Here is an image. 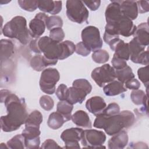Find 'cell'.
Returning <instances> with one entry per match:
<instances>
[{"mask_svg":"<svg viewBox=\"0 0 149 149\" xmlns=\"http://www.w3.org/2000/svg\"><path fill=\"white\" fill-rule=\"evenodd\" d=\"M1 101L4 102L7 115L0 119L1 129L5 132H11L19 129L25 123L28 116L24 98H20L8 90L1 91Z\"/></svg>","mask_w":149,"mask_h":149,"instance_id":"6da1fadb","label":"cell"},{"mask_svg":"<svg viewBox=\"0 0 149 149\" xmlns=\"http://www.w3.org/2000/svg\"><path fill=\"white\" fill-rule=\"evenodd\" d=\"M104 115L105 120L102 129L109 136H113L124 128L127 129L131 127L135 122L134 113L128 110L120 111L119 113L113 116Z\"/></svg>","mask_w":149,"mask_h":149,"instance_id":"7a4b0ae2","label":"cell"},{"mask_svg":"<svg viewBox=\"0 0 149 149\" xmlns=\"http://www.w3.org/2000/svg\"><path fill=\"white\" fill-rule=\"evenodd\" d=\"M2 32L4 36L10 38H15L23 45L30 42V34L27 26V21L24 17L16 16L7 22L3 26Z\"/></svg>","mask_w":149,"mask_h":149,"instance_id":"3957f363","label":"cell"},{"mask_svg":"<svg viewBox=\"0 0 149 149\" xmlns=\"http://www.w3.org/2000/svg\"><path fill=\"white\" fill-rule=\"evenodd\" d=\"M66 14L72 22L81 24L87 21L89 12L81 1L68 0L66 3Z\"/></svg>","mask_w":149,"mask_h":149,"instance_id":"277c9868","label":"cell"},{"mask_svg":"<svg viewBox=\"0 0 149 149\" xmlns=\"http://www.w3.org/2000/svg\"><path fill=\"white\" fill-rule=\"evenodd\" d=\"M38 46L40 51L47 59L61 60L62 47L61 42L54 41L49 37L43 36L38 38Z\"/></svg>","mask_w":149,"mask_h":149,"instance_id":"5b68a950","label":"cell"},{"mask_svg":"<svg viewBox=\"0 0 149 149\" xmlns=\"http://www.w3.org/2000/svg\"><path fill=\"white\" fill-rule=\"evenodd\" d=\"M60 79L58 70L55 68H47L42 70L39 81L42 91L47 94H53L56 91V84Z\"/></svg>","mask_w":149,"mask_h":149,"instance_id":"8992f818","label":"cell"},{"mask_svg":"<svg viewBox=\"0 0 149 149\" xmlns=\"http://www.w3.org/2000/svg\"><path fill=\"white\" fill-rule=\"evenodd\" d=\"M81 37L82 42L90 51L100 49L102 47L100 30L95 26H88L84 28L81 31Z\"/></svg>","mask_w":149,"mask_h":149,"instance_id":"52a82bcc","label":"cell"},{"mask_svg":"<svg viewBox=\"0 0 149 149\" xmlns=\"http://www.w3.org/2000/svg\"><path fill=\"white\" fill-rule=\"evenodd\" d=\"M105 140L106 136L102 131L87 129L83 130L80 141L83 148H105L102 146Z\"/></svg>","mask_w":149,"mask_h":149,"instance_id":"ba28073f","label":"cell"},{"mask_svg":"<svg viewBox=\"0 0 149 149\" xmlns=\"http://www.w3.org/2000/svg\"><path fill=\"white\" fill-rule=\"evenodd\" d=\"M91 78L100 87H104L107 84L116 79L115 70L109 64L95 68L91 72Z\"/></svg>","mask_w":149,"mask_h":149,"instance_id":"9c48e42d","label":"cell"},{"mask_svg":"<svg viewBox=\"0 0 149 149\" xmlns=\"http://www.w3.org/2000/svg\"><path fill=\"white\" fill-rule=\"evenodd\" d=\"M130 60L135 63L148 65V50L140 44L134 38L128 43Z\"/></svg>","mask_w":149,"mask_h":149,"instance_id":"30bf717a","label":"cell"},{"mask_svg":"<svg viewBox=\"0 0 149 149\" xmlns=\"http://www.w3.org/2000/svg\"><path fill=\"white\" fill-rule=\"evenodd\" d=\"M83 130L79 127L67 129L62 132L61 139L65 143V148H80L79 141L81 140Z\"/></svg>","mask_w":149,"mask_h":149,"instance_id":"8fae6325","label":"cell"},{"mask_svg":"<svg viewBox=\"0 0 149 149\" xmlns=\"http://www.w3.org/2000/svg\"><path fill=\"white\" fill-rule=\"evenodd\" d=\"M48 16L45 13L40 12L36 14L34 18L29 23V31L31 37L39 38L44 33L46 28V22Z\"/></svg>","mask_w":149,"mask_h":149,"instance_id":"7c38bea8","label":"cell"},{"mask_svg":"<svg viewBox=\"0 0 149 149\" xmlns=\"http://www.w3.org/2000/svg\"><path fill=\"white\" fill-rule=\"evenodd\" d=\"M108 45L111 49L115 52L113 56L126 61L129 59L130 52L128 43L125 42L119 38H116L113 39Z\"/></svg>","mask_w":149,"mask_h":149,"instance_id":"4fadbf2b","label":"cell"},{"mask_svg":"<svg viewBox=\"0 0 149 149\" xmlns=\"http://www.w3.org/2000/svg\"><path fill=\"white\" fill-rule=\"evenodd\" d=\"M123 15L120 7V1H112L108 5L105 12L107 24H112Z\"/></svg>","mask_w":149,"mask_h":149,"instance_id":"5bb4252c","label":"cell"},{"mask_svg":"<svg viewBox=\"0 0 149 149\" xmlns=\"http://www.w3.org/2000/svg\"><path fill=\"white\" fill-rule=\"evenodd\" d=\"M88 94L89 93L86 90L72 84V86L69 88V95L66 101L72 105L77 103L82 104Z\"/></svg>","mask_w":149,"mask_h":149,"instance_id":"9a60e30c","label":"cell"},{"mask_svg":"<svg viewBox=\"0 0 149 149\" xmlns=\"http://www.w3.org/2000/svg\"><path fill=\"white\" fill-rule=\"evenodd\" d=\"M107 107L104 100L100 96H94L87 100L86 107L93 115L97 116L102 113Z\"/></svg>","mask_w":149,"mask_h":149,"instance_id":"2e32d148","label":"cell"},{"mask_svg":"<svg viewBox=\"0 0 149 149\" xmlns=\"http://www.w3.org/2000/svg\"><path fill=\"white\" fill-rule=\"evenodd\" d=\"M112 136L108 142L109 149H122L127 144L129 137L125 130H122Z\"/></svg>","mask_w":149,"mask_h":149,"instance_id":"e0dca14e","label":"cell"},{"mask_svg":"<svg viewBox=\"0 0 149 149\" xmlns=\"http://www.w3.org/2000/svg\"><path fill=\"white\" fill-rule=\"evenodd\" d=\"M120 7L122 14L130 19L135 20L138 16V8L134 1H120Z\"/></svg>","mask_w":149,"mask_h":149,"instance_id":"ac0fdd59","label":"cell"},{"mask_svg":"<svg viewBox=\"0 0 149 149\" xmlns=\"http://www.w3.org/2000/svg\"><path fill=\"white\" fill-rule=\"evenodd\" d=\"M134 38L141 45L146 47L149 43V27L147 22L141 23L137 27L133 35Z\"/></svg>","mask_w":149,"mask_h":149,"instance_id":"d6986e66","label":"cell"},{"mask_svg":"<svg viewBox=\"0 0 149 149\" xmlns=\"http://www.w3.org/2000/svg\"><path fill=\"white\" fill-rule=\"evenodd\" d=\"M62 7L61 1H38V8L43 13H49L54 15L61 11Z\"/></svg>","mask_w":149,"mask_h":149,"instance_id":"ffe728a7","label":"cell"},{"mask_svg":"<svg viewBox=\"0 0 149 149\" xmlns=\"http://www.w3.org/2000/svg\"><path fill=\"white\" fill-rule=\"evenodd\" d=\"M104 94L107 96H115L127 91L123 84L118 80H113L103 87Z\"/></svg>","mask_w":149,"mask_h":149,"instance_id":"44dd1931","label":"cell"},{"mask_svg":"<svg viewBox=\"0 0 149 149\" xmlns=\"http://www.w3.org/2000/svg\"><path fill=\"white\" fill-rule=\"evenodd\" d=\"M71 119L78 126L84 128H91L92 127V123L88 114L83 110L76 111L72 115Z\"/></svg>","mask_w":149,"mask_h":149,"instance_id":"7402d4cb","label":"cell"},{"mask_svg":"<svg viewBox=\"0 0 149 149\" xmlns=\"http://www.w3.org/2000/svg\"><path fill=\"white\" fill-rule=\"evenodd\" d=\"M14 54V45L12 41L7 39L1 40V62L7 61Z\"/></svg>","mask_w":149,"mask_h":149,"instance_id":"603a6c76","label":"cell"},{"mask_svg":"<svg viewBox=\"0 0 149 149\" xmlns=\"http://www.w3.org/2000/svg\"><path fill=\"white\" fill-rule=\"evenodd\" d=\"M73 108V105L67 101H60L57 104L56 111L63 116L66 122H68L71 119Z\"/></svg>","mask_w":149,"mask_h":149,"instance_id":"cb8c5ba5","label":"cell"},{"mask_svg":"<svg viewBox=\"0 0 149 149\" xmlns=\"http://www.w3.org/2000/svg\"><path fill=\"white\" fill-rule=\"evenodd\" d=\"M65 122H66V121L63 116L56 111L54 112L49 115L47 121V125L51 129L56 130L61 127Z\"/></svg>","mask_w":149,"mask_h":149,"instance_id":"d4e9b609","label":"cell"},{"mask_svg":"<svg viewBox=\"0 0 149 149\" xmlns=\"http://www.w3.org/2000/svg\"><path fill=\"white\" fill-rule=\"evenodd\" d=\"M115 76L118 80L123 84L135 77L131 68L128 65L123 69L115 70Z\"/></svg>","mask_w":149,"mask_h":149,"instance_id":"484cf974","label":"cell"},{"mask_svg":"<svg viewBox=\"0 0 149 149\" xmlns=\"http://www.w3.org/2000/svg\"><path fill=\"white\" fill-rule=\"evenodd\" d=\"M42 120L43 118L41 113L38 110H34L28 115L25 122V126L40 127Z\"/></svg>","mask_w":149,"mask_h":149,"instance_id":"4316f807","label":"cell"},{"mask_svg":"<svg viewBox=\"0 0 149 149\" xmlns=\"http://www.w3.org/2000/svg\"><path fill=\"white\" fill-rule=\"evenodd\" d=\"M8 148L11 149H23L24 146V139L22 134H16L6 143Z\"/></svg>","mask_w":149,"mask_h":149,"instance_id":"83f0119b","label":"cell"},{"mask_svg":"<svg viewBox=\"0 0 149 149\" xmlns=\"http://www.w3.org/2000/svg\"><path fill=\"white\" fill-rule=\"evenodd\" d=\"M61 43L62 47V55L61 60H63L68 58L75 52L76 45H74L72 41L69 40L61 42Z\"/></svg>","mask_w":149,"mask_h":149,"instance_id":"f1b7e54d","label":"cell"},{"mask_svg":"<svg viewBox=\"0 0 149 149\" xmlns=\"http://www.w3.org/2000/svg\"><path fill=\"white\" fill-rule=\"evenodd\" d=\"M22 134L24 139H33L40 137L41 132L40 130V127L25 126V128Z\"/></svg>","mask_w":149,"mask_h":149,"instance_id":"f546056e","label":"cell"},{"mask_svg":"<svg viewBox=\"0 0 149 149\" xmlns=\"http://www.w3.org/2000/svg\"><path fill=\"white\" fill-rule=\"evenodd\" d=\"M91 57L93 61L95 63H104L108 61L109 55L106 50L100 49L94 51Z\"/></svg>","mask_w":149,"mask_h":149,"instance_id":"4dcf8cb0","label":"cell"},{"mask_svg":"<svg viewBox=\"0 0 149 149\" xmlns=\"http://www.w3.org/2000/svg\"><path fill=\"white\" fill-rule=\"evenodd\" d=\"M30 65L33 70L37 72L42 71L46 68L43 61L42 56L40 54L34 55L30 59Z\"/></svg>","mask_w":149,"mask_h":149,"instance_id":"1f68e13d","label":"cell"},{"mask_svg":"<svg viewBox=\"0 0 149 149\" xmlns=\"http://www.w3.org/2000/svg\"><path fill=\"white\" fill-rule=\"evenodd\" d=\"M63 26V20L59 16L53 15L49 16L46 22V28L51 30L54 28L61 27Z\"/></svg>","mask_w":149,"mask_h":149,"instance_id":"d6a6232c","label":"cell"},{"mask_svg":"<svg viewBox=\"0 0 149 149\" xmlns=\"http://www.w3.org/2000/svg\"><path fill=\"white\" fill-rule=\"evenodd\" d=\"M17 2L22 9L28 12H33L38 7V1L19 0Z\"/></svg>","mask_w":149,"mask_h":149,"instance_id":"836d02e7","label":"cell"},{"mask_svg":"<svg viewBox=\"0 0 149 149\" xmlns=\"http://www.w3.org/2000/svg\"><path fill=\"white\" fill-rule=\"evenodd\" d=\"M147 93L146 94L145 92L141 90H133L130 94V98L135 105H139L143 104V101Z\"/></svg>","mask_w":149,"mask_h":149,"instance_id":"e575fe53","label":"cell"},{"mask_svg":"<svg viewBox=\"0 0 149 149\" xmlns=\"http://www.w3.org/2000/svg\"><path fill=\"white\" fill-rule=\"evenodd\" d=\"M39 103L41 108L47 111L52 109L54 106V102L53 99L47 95H44L40 97Z\"/></svg>","mask_w":149,"mask_h":149,"instance_id":"d590c367","label":"cell"},{"mask_svg":"<svg viewBox=\"0 0 149 149\" xmlns=\"http://www.w3.org/2000/svg\"><path fill=\"white\" fill-rule=\"evenodd\" d=\"M137 74L139 79L144 84L146 88L148 84L149 81V71H148V66L146 65L144 67L140 68L137 70Z\"/></svg>","mask_w":149,"mask_h":149,"instance_id":"8d00e7d4","label":"cell"},{"mask_svg":"<svg viewBox=\"0 0 149 149\" xmlns=\"http://www.w3.org/2000/svg\"><path fill=\"white\" fill-rule=\"evenodd\" d=\"M49 37L55 41L61 42L64 39L65 33L62 28H54L50 30Z\"/></svg>","mask_w":149,"mask_h":149,"instance_id":"74e56055","label":"cell"},{"mask_svg":"<svg viewBox=\"0 0 149 149\" xmlns=\"http://www.w3.org/2000/svg\"><path fill=\"white\" fill-rule=\"evenodd\" d=\"M55 94L60 101H66L69 95V88L64 84H61L55 91Z\"/></svg>","mask_w":149,"mask_h":149,"instance_id":"f35d334b","label":"cell"},{"mask_svg":"<svg viewBox=\"0 0 149 149\" xmlns=\"http://www.w3.org/2000/svg\"><path fill=\"white\" fill-rule=\"evenodd\" d=\"M120 112V107L119 105L115 102H112L109 104L104 110L102 113L108 116H113Z\"/></svg>","mask_w":149,"mask_h":149,"instance_id":"ab89813d","label":"cell"},{"mask_svg":"<svg viewBox=\"0 0 149 149\" xmlns=\"http://www.w3.org/2000/svg\"><path fill=\"white\" fill-rule=\"evenodd\" d=\"M75 52L78 55H81L83 56H87L91 52L90 50L87 48V47L83 44L82 41L76 44Z\"/></svg>","mask_w":149,"mask_h":149,"instance_id":"60d3db41","label":"cell"},{"mask_svg":"<svg viewBox=\"0 0 149 149\" xmlns=\"http://www.w3.org/2000/svg\"><path fill=\"white\" fill-rule=\"evenodd\" d=\"M40 138L38 137L33 139H24V146L26 148L36 149L40 147Z\"/></svg>","mask_w":149,"mask_h":149,"instance_id":"b9f144b4","label":"cell"},{"mask_svg":"<svg viewBox=\"0 0 149 149\" xmlns=\"http://www.w3.org/2000/svg\"><path fill=\"white\" fill-rule=\"evenodd\" d=\"M111 63L112 65V67L115 70H119L124 68L127 66V61L123 59H122L120 58H119L116 56H113Z\"/></svg>","mask_w":149,"mask_h":149,"instance_id":"7bdbcfd3","label":"cell"},{"mask_svg":"<svg viewBox=\"0 0 149 149\" xmlns=\"http://www.w3.org/2000/svg\"><path fill=\"white\" fill-rule=\"evenodd\" d=\"M138 12L140 13H144L149 11V2L147 1H136Z\"/></svg>","mask_w":149,"mask_h":149,"instance_id":"ee69618b","label":"cell"},{"mask_svg":"<svg viewBox=\"0 0 149 149\" xmlns=\"http://www.w3.org/2000/svg\"><path fill=\"white\" fill-rule=\"evenodd\" d=\"M125 84L126 88H129L130 90H138L140 87V83L137 79L135 78L128 80Z\"/></svg>","mask_w":149,"mask_h":149,"instance_id":"f6af8a7d","label":"cell"},{"mask_svg":"<svg viewBox=\"0 0 149 149\" xmlns=\"http://www.w3.org/2000/svg\"><path fill=\"white\" fill-rule=\"evenodd\" d=\"M84 4H85L91 10L95 11L97 10L101 4V1H83Z\"/></svg>","mask_w":149,"mask_h":149,"instance_id":"bcb514c9","label":"cell"},{"mask_svg":"<svg viewBox=\"0 0 149 149\" xmlns=\"http://www.w3.org/2000/svg\"><path fill=\"white\" fill-rule=\"evenodd\" d=\"M61 148L52 139L46 140L41 145V148Z\"/></svg>","mask_w":149,"mask_h":149,"instance_id":"7dc6e473","label":"cell"},{"mask_svg":"<svg viewBox=\"0 0 149 149\" xmlns=\"http://www.w3.org/2000/svg\"><path fill=\"white\" fill-rule=\"evenodd\" d=\"M38 38H34L31 40L29 43V47L31 51H32L33 52L37 54H40L41 52L40 51L38 46Z\"/></svg>","mask_w":149,"mask_h":149,"instance_id":"c3c4849f","label":"cell"}]
</instances>
